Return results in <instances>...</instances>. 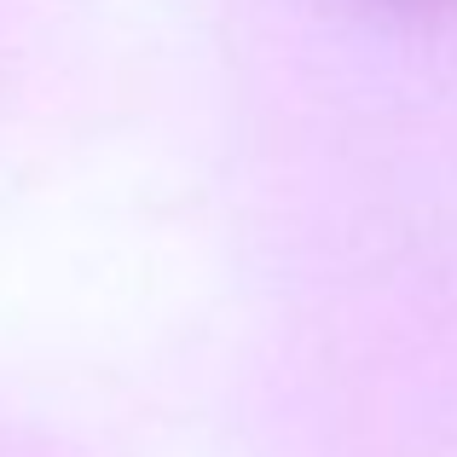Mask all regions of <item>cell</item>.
<instances>
[{
  "mask_svg": "<svg viewBox=\"0 0 457 457\" xmlns=\"http://www.w3.org/2000/svg\"><path fill=\"white\" fill-rule=\"evenodd\" d=\"M353 12H365L370 23L400 35H440L457 29V0H347Z\"/></svg>",
  "mask_w": 457,
  "mask_h": 457,
  "instance_id": "cell-1",
  "label": "cell"
}]
</instances>
